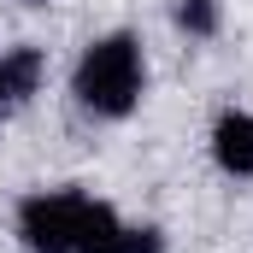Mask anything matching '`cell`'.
Wrapping results in <instances>:
<instances>
[{"label":"cell","mask_w":253,"mask_h":253,"mask_svg":"<svg viewBox=\"0 0 253 253\" xmlns=\"http://www.w3.org/2000/svg\"><path fill=\"white\" fill-rule=\"evenodd\" d=\"M77 100L94 118H124L141 100V42L135 36H100L77 59Z\"/></svg>","instance_id":"1"},{"label":"cell","mask_w":253,"mask_h":253,"mask_svg":"<svg viewBox=\"0 0 253 253\" xmlns=\"http://www.w3.org/2000/svg\"><path fill=\"white\" fill-rule=\"evenodd\" d=\"M212 159L230 177H253V118L248 112H224L212 124Z\"/></svg>","instance_id":"3"},{"label":"cell","mask_w":253,"mask_h":253,"mask_svg":"<svg viewBox=\"0 0 253 253\" xmlns=\"http://www.w3.org/2000/svg\"><path fill=\"white\" fill-rule=\"evenodd\" d=\"M30 6H36V0H30Z\"/></svg>","instance_id":"7"},{"label":"cell","mask_w":253,"mask_h":253,"mask_svg":"<svg viewBox=\"0 0 253 253\" xmlns=\"http://www.w3.org/2000/svg\"><path fill=\"white\" fill-rule=\"evenodd\" d=\"M42 83V47H12L0 53V100H30Z\"/></svg>","instance_id":"4"},{"label":"cell","mask_w":253,"mask_h":253,"mask_svg":"<svg viewBox=\"0 0 253 253\" xmlns=\"http://www.w3.org/2000/svg\"><path fill=\"white\" fill-rule=\"evenodd\" d=\"M100 253H165V242H159V230H135V224H118L112 230V242Z\"/></svg>","instance_id":"6"},{"label":"cell","mask_w":253,"mask_h":253,"mask_svg":"<svg viewBox=\"0 0 253 253\" xmlns=\"http://www.w3.org/2000/svg\"><path fill=\"white\" fill-rule=\"evenodd\" d=\"M83 206L88 194L77 189H42L18 206V236L30 253H77V230H83Z\"/></svg>","instance_id":"2"},{"label":"cell","mask_w":253,"mask_h":253,"mask_svg":"<svg viewBox=\"0 0 253 253\" xmlns=\"http://www.w3.org/2000/svg\"><path fill=\"white\" fill-rule=\"evenodd\" d=\"M177 30H189V36H218V0H177Z\"/></svg>","instance_id":"5"}]
</instances>
